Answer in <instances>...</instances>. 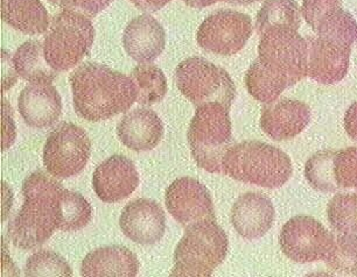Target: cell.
<instances>
[{
	"instance_id": "277c9868",
	"label": "cell",
	"mask_w": 357,
	"mask_h": 277,
	"mask_svg": "<svg viewBox=\"0 0 357 277\" xmlns=\"http://www.w3.org/2000/svg\"><path fill=\"white\" fill-rule=\"evenodd\" d=\"M228 249V237L216 221L192 225L175 248L171 276H211L225 261Z\"/></svg>"
},
{
	"instance_id": "3957f363",
	"label": "cell",
	"mask_w": 357,
	"mask_h": 277,
	"mask_svg": "<svg viewBox=\"0 0 357 277\" xmlns=\"http://www.w3.org/2000/svg\"><path fill=\"white\" fill-rule=\"evenodd\" d=\"M229 177L263 188H280L293 174L292 161L277 147L259 141L232 145L222 160Z\"/></svg>"
},
{
	"instance_id": "4fadbf2b",
	"label": "cell",
	"mask_w": 357,
	"mask_h": 277,
	"mask_svg": "<svg viewBox=\"0 0 357 277\" xmlns=\"http://www.w3.org/2000/svg\"><path fill=\"white\" fill-rule=\"evenodd\" d=\"M307 75L331 86L342 81L349 70L351 47L322 36H308Z\"/></svg>"
},
{
	"instance_id": "1f68e13d",
	"label": "cell",
	"mask_w": 357,
	"mask_h": 277,
	"mask_svg": "<svg viewBox=\"0 0 357 277\" xmlns=\"http://www.w3.org/2000/svg\"><path fill=\"white\" fill-rule=\"evenodd\" d=\"M26 276H72L69 263L57 253L39 251L29 256L25 266Z\"/></svg>"
},
{
	"instance_id": "6da1fadb",
	"label": "cell",
	"mask_w": 357,
	"mask_h": 277,
	"mask_svg": "<svg viewBox=\"0 0 357 277\" xmlns=\"http://www.w3.org/2000/svg\"><path fill=\"white\" fill-rule=\"evenodd\" d=\"M69 82L76 113L90 122L124 113L138 97L132 77L93 62L76 68L69 76Z\"/></svg>"
},
{
	"instance_id": "484cf974",
	"label": "cell",
	"mask_w": 357,
	"mask_h": 277,
	"mask_svg": "<svg viewBox=\"0 0 357 277\" xmlns=\"http://www.w3.org/2000/svg\"><path fill=\"white\" fill-rule=\"evenodd\" d=\"M245 86L255 100L264 104L273 103L287 89L282 82L266 72L258 60L255 61L248 69Z\"/></svg>"
},
{
	"instance_id": "7402d4cb",
	"label": "cell",
	"mask_w": 357,
	"mask_h": 277,
	"mask_svg": "<svg viewBox=\"0 0 357 277\" xmlns=\"http://www.w3.org/2000/svg\"><path fill=\"white\" fill-rule=\"evenodd\" d=\"M1 19L26 35H40L50 27L41 0H1Z\"/></svg>"
},
{
	"instance_id": "f546056e",
	"label": "cell",
	"mask_w": 357,
	"mask_h": 277,
	"mask_svg": "<svg viewBox=\"0 0 357 277\" xmlns=\"http://www.w3.org/2000/svg\"><path fill=\"white\" fill-rule=\"evenodd\" d=\"M335 150H322L315 153L305 166V177L318 191L335 192V182L333 175V161Z\"/></svg>"
},
{
	"instance_id": "ffe728a7",
	"label": "cell",
	"mask_w": 357,
	"mask_h": 277,
	"mask_svg": "<svg viewBox=\"0 0 357 277\" xmlns=\"http://www.w3.org/2000/svg\"><path fill=\"white\" fill-rule=\"evenodd\" d=\"M117 135L121 143L129 150L147 152L160 143L164 136V124L153 111L136 109L119 121Z\"/></svg>"
},
{
	"instance_id": "44dd1931",
	"label": "cell",
	"mask_w": 357,
	"mask_h": 277,
	"mask_svg": "<svg viewBox=\"0 0 357 277\" xmlns=\"http://www.w3.org/2000/svg\"><path fill=\"white\" fill-rule=\"evenodd\" d=\"M140 268L135 253L124 246H107L90 252L83 260L84 277H135Z\"/></svg>"
},
{
	"instance_id": "8992f818",
	"label": "cell",
	"mask_w": 357,
	"mask_h": 277,
	"mask_svg": "<svg viewBox=\"0 0 357 277\" xmlns=\"http://www.w3.org/2000/svg\"><path fill=\"white\" fill-rule=\"evenodd\" d=\"M95 39L91 20L76 12L63 11L54 17L43 40L47 63L55 72L76 67L89 53Z\"/></svg>"
},
{
	"instance_id": "d4e9b609",
	"label": "cell",
	"mask_w": 357,
	"mask_h": 277,
	"mask_svg": "<svg viewBox=\"0 0 357 277\" xmlns=\"http://www.w3.org/2000/svg\"><path fill=\"white\" fill-rule=\"evenodd\" d=\"M131 77L138 89V103L151 106L164 100L167 93V79L160 68L153 64H140L133 69Z\"/></svg>"
},
{
	"instance_id": "4dcf8cb0",
	"label": "cell",
	"mask_w": 357,
	"mask_h": 277,
	"mask_svg": "<svg viewBox=\"0 0 357 277\" xmlns=\"http://www.w3.org/2000/svg\"><path fill=\"white\" fill-rule=\"evenodd\" d=\"M315 33L318 36L351 47L357 41V22L349 12L341 8L321 22Z\"/></svg>"
},
{
	"instance_id": "7a4b0ae2",
	"label": "cell",
	"mask_w": 357,
	"mask_h": 277,
	"mask_svg": "<svg viewBox=\"0 0 357 277\" xmlns=\"http://www.w3.org/2000/svg\"><path fill=\"white\" fill-rule=\"evenodd\" d=\"M65 188L43 171L29 175L22 183L25 202L10 224L8 235L20 249H34L60 230Z\"/></svg>"
},
{
	"instance_id": "83f0119b",
	"label": "cell",
	"mask_w": 357,
	"mask_h": 277,
	"mask_svg": "<svg viewBox=\"0 0 357 277\" xmlns=\"http://www.w3.org/2000/svg\"><path fill=\"white\" fill-rule=\"evenodd\" d=\"M93 209L79 192L65 189L62 196V224L60 231L75 232L90 224Z\"/></svg>"
},
{
	"instance_id": "e575fe53",
	"label": "cell",
	"mask_w": 357,
	"mask_h": 277,
	"mask_svg": "<svg viewBox=\"0 0 357 277\" xmlns=\"http://www.w3.org/2000/svg\"><path fill=\"white\" fill-rule=\"evenodd\" d=\"M50 3L62 8L63 11L76 12L93 18L104 11L114 0H50Z\"/></svg>"
},
{
	"instance_id": "5b68a950",
	"label": "cell",
	"mask_w": 357,
	"mask_h": 277,
	"mask_svg": "<svg viewBox=\"0 0 357 277\" xmlns=\"http://www.w3.org/2000/svg\"><path fill=\"white\" fill-rule=\"evenodd\" d=\"M230 107L218 102L197 107L190 121L188 143L194 161L209 173H222V160L232 146Z\"/></svg>"
},
{
	"instance_id": "9a60e30c",
	"label": "cell",
	"mask_w": 357,
	"mask_h": 277,
	"mask_svg": "<svg viewBox=\"0 0 357 277\" xmlns=\"http://www.w3.org/2000/svg\"><path fill=\"white\" fill-rule=\"evenodd\" d=\"M138 185L139 174L136 166L123 155H112L93 171V191L105 203H117L128 198Z\"/></svg>"
},
{
	"instance_id": "ba28073f",
	"label": "cell",
	"mask_w": 357,
	"mask_h": 277,
	"mask_svg": "<svg viewBox=\"0 0 357 277\" xmlns=\"http://www.w3.org/2000/svg\"><path fill=\"white\" fill-rule=\"evenodd\" d=\"M175 83L197 107L213 102L230 107L235 100V84L228 72L202 57H190L178 64Z\"/></svg>"
},
{
	"instance_id": "cb8c5ba5",
	"label": "cell",
	"mask_w": 357,
	"mask_h": 277,
	"mask_svg": "<svg viewBox=\"0 0 357 277\" xmlns=\"http://www.w3.org/2000/svg\"><path fill=\"white\" fill-rule=\"evenodd\" d=\"M287 27L298 31L301 27V8L294 0H266L258 12L256 29L261 35L268 29Z\"/></svg>"
},
{
	"instance_id": "5bb4252c",
	"label": "cell",
	"mask_w": 357,
	"mask_h": 277,
	"mask_svg": "<svg viewBox=\"0 0 357 277\" xmlns=\"http://www.w3.org/2000/svg\"><path fill=\"white\" fill-rule=\"evenodd\" d=\"M123 233L139 245H154L160 242L166 230V214L152 199L130 202L119 218Z\"/></svg>"
},
{
	"instance_id": "52a82bcc",
	"label": "cell",
	"mask_w": 357,
	"mask_h": 277,
	"mask_svg": "<svg viewBox=\"0 0 357 277\" xmlns=\"http://www.w3.org/2000/svg\"><path fill=\"white\" fill-rule=\"evenodd\" d=\"M258 61L286 88L307 75V41L292 29L275 27L261 35Z\"/></svg>"
},
{
	"instance_id": "4316f807",
	"label": "cell",
	"mask_w": 357,
	"mask_h": 277,
	"mask_svg": "<svg viewBox=\"0 0 357 277\" xmlns=\"http://www.w3.org/2000/svg\"><path fill=\"white\" fill-rule=\"evenodd\" d=\"M327 217L339 233L357 235V192H341L334 196L327 207Z\"/></svg>"
},
{
	"instance_id": "9c48e42d",
	"label": "cell",
	"mask_w": 357,
	"mask_h": 277,
	"mask_svg": "<svg viewBox=\"0 0 357 277\" xmlns=\"http://www.w3.org/2000/svg\"><path fill=\"white\" fill-rule=\"evenodd\" d=\"M91 153L89 136L83 128L63 122L52 131L43 147V164L55 178H69L86 168Z\"/></svg>"
},
{
	"instance_id": "e0dca14e",
	"label": "cell",
	"mask_w": 357,
	"mask_h": 277,
	"mask_svg": "<svg viewBox=\"0 0 357 277\" xmlns=\"http://www.w3.org/2000/svg\"><path fill=\"white\" fill-rule=\"evenodd\" d=\"M275 218V206L271 200L258 192L244 193L232 206V226L247 240H255L266 235Z\"/></svg>"
},
{
	"instance_id": "30bf717a",
	"label": "cell",
	"mask_w": 357,
	"mask_h": 277,
	"mask_svg": "<svg viewBox=\"0 0 357 277\" xmlns=\"http://www.w3.org/2000/svg\"><path fill=\"white\" fill-rule=\"evenodd\" d=\"M335 237L320 221L308 216H296L282 226L279 245L282 253L296 263L325 260Z\"/></svg>"
},
{
	"instance_id": "2e32d148",
	"label": "cell",
	"mask_w": 357,
	"mask_h": 277,
	"mask_svg": "<svg viewBox=\"0 0 357 277\" xmlns=\"http://www.w3.org/2000/svg\"><path fill=\"white\" fill-rule=\"evenodd\" d=\"M311 121V109L301 100L282 98L266 104L261 111V127L275 141L296 138Z\"/></svg>"
},
{
	"instance_id": "603a6c76",
	"label": "cell",
	"mask_w": 357,
	"mask_h": 277,
	"mask_svg": "<svg viewBox=\"0 0 357 277\" xmlns=\"http://www.w3.org/2000/svg\"><path fill=\"white\" fill-rule=\"evenodd\" d=\"M12 63L17 74L29 83H53L57 75L47 63L43 45L36 40L22 43L13 55Z\"/></svg>"
},
{
	"instance_id": "7c38bea8",
	"label": "cell",
	"mask_w": 357,
	"mask_h": 277,
	"mask_svg": "<svg viewBox=\"0 0 357 277\" xmlns=\"http://www.w3.org/2000/svg\"><path fill=\"white\" fill-rule=\"evenodd\" d=\"M165 202L172 217L185 228L201 221H216L211 193L195 178L175 180L166 190Z\"/></svg>"
},
{
	"instance_id": "ac0fdd59",
	"label": "cell",
	"mask_w": 357,
	"mask_h": 277,
	"mask_svg": "<svg viewBox=\"0 0 357 277\" xmlns=\"http://www.w3.org/2000/svg\"><path fill=\"white\" fill-rule=\"evenodd\" d=\"M19 112L26 124L34 128L53 126L62 114V100L52 83H29L18 100Z\"/></svg>"
},
{
	"instance_id": "d590c367",
	"label": "cell",
	"mask_w": 357,
	"mask_h": 277,
	"mask_svg": "<svg viewBox=\"0 0 357 277\" xmlns=\"http://www.w3.org/2000/svg\"><path fill=\"white\" fill-rule=\"evenodd\" d=\"M3 113H1V125H3V136H1V150H8L15 140V125L12 118L11 105L3 97Z\"/></svg>"
},
{
	"instance_id": "d6a6232c",
	"label": "cell",
	"mask_w": 357,
	"mask_h": 277,
	"mask_svg": "<svg viewBox=\"0 0 357 277\" xmlns=\"http://www.w3.org/2000/svg\"><path fill=\"white\" fill-rule=\"evenodd\" d=\"M333 175L337 190L357 192V147L335 150Z\"/></svg>"
},
{
	"instance_id": "f35d334b",
	"label": "cell",
	"mask_w": 357,
	"mask_h": 277,
	"mask_svg": "<svg viewBox=\"0 0 357 277\" xmlns=\"http://www.w3.org/2000/svg\"><path fill=\"white\" fill-rule=\"evenodd\" d=\"M130 1L139 10L155 12L166 6L171 0H130Z\"/></svg>"
},
{
	"instance_id": "8d00e7d4",
	"label": "cell",
	"mask_w": 357,
	"mask_h": 277,
	"mask_svg": "<svg viewBox=\"0 0 357 277\" xmlns=\"http://www.w3.org/2000/svg\"><path fill=\"white\" fill-rule=\"evenodd\" d=\"M344 129L349 138L357 141V102L350 105L344 116Z\"/></svg>"
},
{
	"instance_id": "d6986e66",
	"label": "cell",
	"mask_w": 357,
	"mask_h": 277,
	"mask_svg": "<svg viewBox=\"0 0 357 277\" xmlns=\"http://www.w3.org/2000/svg\"><path fill=\"white\" fill-rule=\"evenodd\" d=\"M123 43L126 54L133 60L139 63H150L164 52L166 33L153 17L139 15L126 26Z\"/></svg>"
},
{
	"instance_id": "74e56055",
	"label": "cell",
	"mask_w": 357,
	"mask_h": 277,
	"mask_svg": "<svg viewBox=\"0 0 357 277\" xmlns=\"http://www.w3.org/2000/svg\"><path fill=\"white\" fill-rule=\"evenodd\" d=\"M183 1L190 8H204L216 4L218 1H225V3L235 5H250L261 1V0H183Z\"/></svg>"
},
{
	"instance_id": "f1b7e54d",
	"label": "cell",
	"mask_w": 357,
	"mask_h": 277,
	"mask_svg": "<svg viewBox=\"0 0 357 277\" xmlns=\"http://www.w3.org/2000/svg\"><path fill=\"white\" fill-rule=\"evenodd\" d=\"M325 262L331 269L337 273L357 275L356 233H341L336 237Z\"/></svg>"
},
{
	"instance_id": "8fae6325",
	"label": "cell",
	"mask_w": 357,
	"mask_h": 277,
	"mask_svg": "<svg viewBox=\"0 0 357 277\" xmlns=\"http://www.w3.org/2000/svg\"><path fill=\"white\" fill-rule=\"evenodd\" d=\"M252 31V20L249 15L232 10H220L201 24L197 40L206 52L231 56L243 49Z\"/></svg>"
},
{
	"instance_id": "836d02e7",
	"label": "cell",
	"mask_w": 357,
	"mask_h": 277,
	"mask_svg": "<svg viewBox=\"0 0 357 277\" xmlns=\"http://www.w3.org/2000/svg\"><path fill=\"white\" fill-rule=\"evenodd\" d=\"M342 8L341 0H303L301 13L313 31Z\"/></svg>"
}]
</instances>
